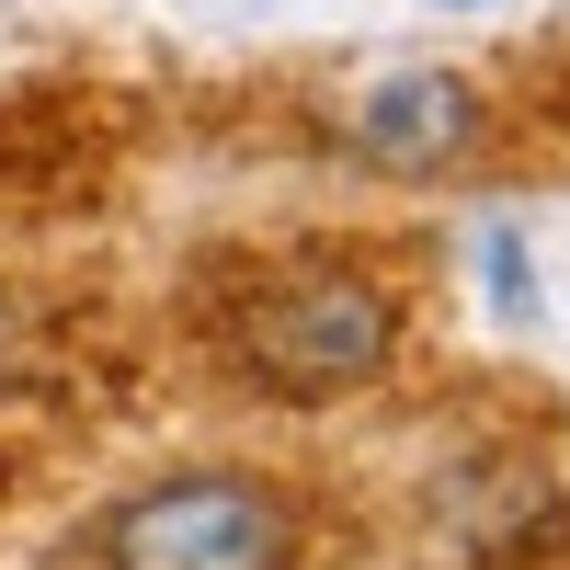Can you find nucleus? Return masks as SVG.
Masks as SVG:
<instances>
[{"label":"nucleus","instance_id":"obj_1","mask_svg":"<svg viewBox=\"0 0 570 570\" xmlns=\"http://www.w3.org/2000/svg\"><path fill=\"white\" fill-rule=\"evenodd\" d=\"M217 343H228V376H240V389L308 411V400H343V389H376V376H389V354H400V297H389L365 263L308 252V263L252 274Z\"/></svg>","mask_w":570,"mask_h":570},{"label":"nucleus","instance_id":"obj_3","mask_svg":"<svg viewBox=\"0 0 570 570\" xmlns=\"http://www.w3.org/2000/svg\"><path fill=\"white\" fill-rule=\"evenodd\" d=\"M343 137H354V160L422 183V171H445L468 137H480V91H468L456 69H400V80H376L343 115Z\"/></svg>","mask_w":570,"mask_h":570},{"label":"nucleus","instance_id":"obj_2","mask_svg":"<svg viewBox=\"0 0 570 570\" xmlns=\"http://www.w3.org/2000/svg\"><path fill=\"white\" fill-rule=\"evenodd\" d=\"M297 559H308L297 502L240 468H195L104 513V570H297Z\"/></svg>","mask_w":570,"mask_h":570}]
</instances>
